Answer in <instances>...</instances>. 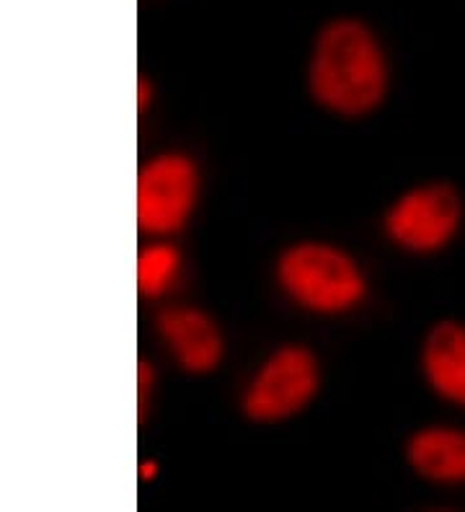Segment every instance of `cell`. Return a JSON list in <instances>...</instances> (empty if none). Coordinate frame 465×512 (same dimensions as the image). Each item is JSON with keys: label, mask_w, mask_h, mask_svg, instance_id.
Segmentation results:
<instances>
[{"label": "cell", "mask_w": 465, "mask_h": 512, "mask_svg": "<svg viewBox=\"0 0 465 512\" xmlns=\"http://www.w3.org/2000/svg\"><path fill=\"white\" fill-rule=\"evenodd\" d=\"M279 282L292 300L318 313H339L360 303L365 277L344 251L329 244H298L279 259Z\"/></svg>", "instance_id": "2"}, {"label": "cell", "mask_w": 465, "mask_h": 512, "mask_svg": "<svg viewBox=\"0 0 465 512\" xmlns=\"http://www.w3.org/2000/svg\"><path fill=\"white\" fill-rule=\"evenodd\" d=\"M158 329L174 352L179 365L189 373L215 370L223 360V337L215 321L197 308H166L158 316Z\"/></svg>", "instance_id": "6"}, {"label": "cell", "mask_w": 465, "mask_h": 512, "mask_svg": "<svg viewBox=\"0 0 465 512\" xmlns=\"http://www.w3.org/2000/svg\"><path fill=\"white\" fill-rule=\"evenodd\" d=\"M463 200L447 182H432L406 192L385 218V231L398 246L411 251H437L458 233Z\"/></svg>", "instance_id": "5"}, {"label": "cell", "mask_w": 465, "mask_h": 512, "mask_svg": "<svg viewBox=\"0 0 465 512\" xmlns=\"http://www.w3.org/2000/svg\"><path fill=\"white\" fill-rule=\"evenodd\" d=\"M197 166L181 153H163L145 163L137 176V225L166 236L179 231L197 200Z\"/></svg>", "instance_id": "4"}, {"label": "cell", "mask_w": 465, "mask_h": 512, "mask_svg": "<svg viewBox=\"0 0 465 512\" xmlns=\"http://www.w3.org/2000/svg\"><path fill=\"white\" fill-rule=\"evenodd\" d=\"M150 99H153V86L145 78H140L137 81V107L145 109L150 104Z\"/></svg>", "instance_id": "11"}, {"label": "cell", "mask_w": 465, "mask_h": 512, "mask_svg": "<svg viewBox=\"0 0 465 512\" xmlns=\"http://www.w3.org/2000/svg\"><path fill=\"white\" fill-rule=\"evenodd\" d=\"M148 391H153V368L148 363H137V406H140V419L148 409Z\"/></svg>", "instance_id": "10"}, {"label": "cell", "mask_w": 465, "mask_h": 512, "mask_svg": "<svg viewBox=\"0 0 465 512\" xmlns=\"http://www.w3.org/2000/svg\"><path fill=\"white\" fill-rule=\"evenodd\" d=\"M385 83L383 50L365 24L344 19L323 29L310 60V91L323 107L360 117L383 101Z\"/></svg>", "instance_id": "1"}, {"label": "cell", "mask_w": 465, "mask_h": 512, "mask_svg": "<svg viewBox=\"0 0 465 512\" xmlns=\"http://www.w3.org/2000/svg\"><path fill=\"white\" fill-rule=\"evenodd\" d=\"M181 267L179 251L171 244H153L137 256V290L148 298H158L171 288Z\"/></svg>", "instance_id": "9"}, {"label": "cell", "mask_w": 465, "mask_h": 512, "mask_svg": "<svg viewBox=\"0 0 465 512\" xmlns=\"http://www.w3.org/2000/svg\"><path fill=\"white\" fill-rule=\"evenodd\" d=\"M429 386L450 404L465 406V326L440 321L427 334L422 352Z\"/></svg>", "instance_id": "7"}, {"label": "cell", "mask_w": 465, "mask_h": 512, "mask_svg": "<svg viewBox=\"0 0 465 512\" xmlns=\"http://www.w3.org/2000/svg\"><path fill=\"white\" fill-rule=\"evenodd\" d=\"M155 469H158V463H155V461L140 463V476H143V479H153Z\"/></svg>", "instance_id": "12"}, {"label": "cell", "mask_w": 465, "mask_h": 512, "mask_svg": "<svg viewBox=\"0 0 465 512\" xmlns=\"http://www.w3.org/2000/svg\"><path fill=\"white\" fill-rule=\"evenodd\" d=\"M409 463L429 481L463 484L465 481V430L427 427L409 440Z\"/></svg>", "instance_id": "8"}, {"label": "cell", "mask_w": 465, "mask_h": 512, "mask_svg": "<svg viewBox=\"0 0 465 512\" xmlns=\"http://www.w3.org/2000/svg\"><path fill=\"white\" fill-rule=\"evenodd\" d=\"M318 391V363L313 352L287 344L261 365L243 399V409L256 422H279L298 414Z\"/></svg>", "instance_id": "3"}]
</instances>
